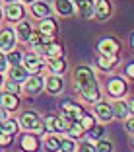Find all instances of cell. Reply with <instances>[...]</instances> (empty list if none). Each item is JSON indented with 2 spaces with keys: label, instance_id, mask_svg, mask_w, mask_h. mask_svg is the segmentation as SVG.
Listing matches in <instances>:
<instances>
[{
  "label": "cell",
  "instance_id": "6da1fadb",
  "mask_svg": "<svg viewBox=\"0 0 134 152\" xmlns=\"http://www.w3.org/2000/svg\"><path fill=\"white\" fill-rule=\"evenodd\" d=\"M74 80H76V86H78V90H80V94L84 96L85 102H91V103L99 102L101 94H99L97 82H95V74L89 66H85V64L76 66V70H74Z\"/></svg>",
  "mask_w": 134,
  "mask_h": 152
},
{
  "label": "cell",
  "instance_id": "7a4b0ae2",
  "mask_svg": "<svg viewBox=\"0 0 134 152\" xmlns=\"http://www.w3.org/2000/svg\"><path fill=\"white\" fill-rule=\"evenodd\" d=\"M45 127H47V131H53V133H68L72 127V121L66 119V117L49 115L45 119Z\"/></svg>",
  "mask_w": 134,
  "mask_h": 152
},
{
  "label": "cell",
  "instance_id": "3957f363",
  "mask_svg": "<svg viewBox=\"0 0 134 152\" xmlns=\"http://www.w3.org/2000/svg\"><path fill=\"white\" fill-rule=\"evenodd\" d=\"M20 125H22L25 131H31V133H41V131H43V123H41L39 115L33 113V111L22 113V117H20Z\"/></svg>",
  "mask_w": 134,
  "mask_h": 152
},
{
  "label": "cell",
  "instance_id": "277c9868",
  "mask_svg": "<svg viewBox=\"0 0 134 152\" xmlns=\"http://www.w3.org/2000/svg\"><path fill=\"white\" fill-rule=\"evenodd\" d=\"M82 115H84V109H82V105H78V103H74V102H64V103H62V117L70 119L72 123L80 121Z\"/></svg>",
  "mask_w": 134,
  "mask_h": 152
},
{
  "label": "cell",
  "instance_id": "5b68a950",
  "mask_svg": "<svg viewBox=\"0 0 134 152\" xmlns=\"http://www.w3.org/2000/svg\"><path fill=\"white\" fill-rule=\"evenodd\" d=\"M23 66L31 72V74H39L45 68V63H43V58L37 57L35 53H27V55H23Z\"/></svg>",
  "mask_w": 134,
  "mask_h": 152
},
{
  "label": "cell",
  "instance_id": "8992f818",
  "mask_svg": "<svg viewBox=\"0 0 134 152\" xmlns=\"http://www.w3.org/2000/svg\"><path fill=\"white\" fill-rule=\"evenodd\" d=\"M23 84H25V86H23L25 94H29V96H37L41 90L45 88V78H41V76H37V74H31L25 82H23Z\"/></svg>",
  "mask_w": 134,
  "mask_h": 152
},
{
  "label": "cell",
  "instance_id": "52a82bcc",
  "mask_svg": "<svg viewBox=\"0 0 134 152\" xmlns=\"http://www.w3.org/2000/svg\"><path fill=\"white\" fill-rule=\"evenodd\" d=\"M93 111H95V117H97L101 123H109V121L115 117L113 105H109V103H105V102H97L95 107H93Z\"/></svg>",
  "mask_w": 134,
  "mask_h": 152
},
{
  "label": "cell",
  "instance_id": "ba28073f",
  "mask_svg": "<svg viewBox=\"0 0 134 152\" xmlns=\"http://www.w3.org/2000/svg\"><path fill=\"white\" fill-rule=\"evenodd\" d=\"M97 49L101 55H119V51H121V43L115 39V37H105V39L99 41Z\"/></svg>",
  "mask_w": 134,
  "mask_h": 152
},
{
  "label": "cell",
  "instance_id": "9c48e42d",
  "mask_svg": "<svg viewBox=\"0 0 134 152\" xmlns=\"http://www.w3.org/2000/svg\"><path fill=\"white\" fill-rule=\"evenodd\" d=\"M16 31L14 29H10V27H6V29H0V51H12L14 45H16Z\"/></svg>",
  "mask_w": 134,
  "mask_h": 152
},
{
  "label": "cell",
  "instance_id": "30bf717a",
  "mask_svg": "<svg viewBox=\"0 0 134 152\" xmlns=\"http://www.w3.org/2000/svg\"><path fill=\"white\" fill-rule=\"evenodd\" d=\"M107 92L111 98H121L126 94V82L122 78H111L107 82Z\"/></svg>",
  "mask_w": 134,
  "mask_h": 152
},
{
  "label": "cell",
  "instance_id": "8fae6325",
  "mask_svg": "<svg viewBox=\"0 0 134 152\" xmlns=\"http://www.w3.org/2000/svg\"><path fill=\"white\" fill-rule=\"evenodd\" d=\"M95 6H97V0H76V8L80 18L89 20L95 14Z\"/></svg>",
  "mask_w": 134,
  "mask_h": 152
},
{
  "label": "cell",
  "instance_id": "7c38bea8",
  "mask_svg": "<svg viewBox=\"0 0 134 152\" xmlns=\"http://www.w3.org/2000/svg\"><path fill=\"white\" fill-rule=\"evenodd\" d=\"M23 6L18 4V2H12V4L6 6V18L10 20V22H22L23 18Z\"/></svg>",
  "mask_w": 134,
  "mask_h": 152
},
{
  "label": "cell",
  "instance_id": "4fadbf2b",
  "mask_svg": "<svg viewBox=\"0 0 134 152\" xmlns=\"http://www.w3.org/2000/svg\"><path fill=\"white\" fill-rule=\"evenodd\" d=\"M62 53H64V47L60 43H56V41H49V43L45 45V51H43V55L47 58H56V57H62Z\"/></svg>",
  "mask_w": 134,
  "mask_h": 152
},
{
  "label": "cell",
  "instance_id": "5bb4252c",
  "mask_svg": "<svg viewBox=\"0 0 134 152\" xmlns=\"http://www.w3.org/2000/svg\"><path fill=\"white\" fill-rule=\"evenodd\" d=\"M10 78L22 84V82H25L29 78V70L25 66H22V64H12L10 66Z\"/></svg>",
  "mask_w": 134,
  "mask_h": 152
},
{
  "label": "cell",
  "instance_id": "9a60e30c",
  "mask_svg": "<svg viewBox=\"0 0 134 152\" xmlns=\"http://www.w3.org/2000/svg\"><path fill=\"white\" fill-rule=\"evenodd\" d=\"M0 105L8 111H14V109L20 105V99H18V94H10V92H4L0 96Z\"/></svg>",
  "mask_w": 134,
  "mask_h": 152
},
{
  "label": "cell",
  "instance_id": "2e32d148",
  "mask_svg": "<svg viewBox=\"0 0 134 152\" xmlns=\"http://www.w3.org/2000/svg\"><path fill=\"white\" fill-rule=\"evenodd\" d=\"M113 12V6L109 0H97V6H95V18L97 20H107Z\"/></svg>",
  "mask_w": 134,
  "mask_h": 152
},
{
  "label": "cell",
  "instance_id": "e0dca14e",
  "mask_svg": "<svg viewBox=\"0 0 134 152\" xmlns=\"http://www.w3.org/2000/svg\"><path fill=\"white\" fill-rule=\"evenodd\" d=\"M45 86H47V90H49L51 94H60L62 92V78H60V74H53L47 78V82H45Z\"/></svg>",
  "mask_w": 134,
  "mask_h": 152
},
{
  "label": "cell",
  "instance_id": "ac0fdd59",
  "mask_svg": "<svg viewBox=\"0 0 134 152\" xmlns=\"http://www.w3.org/2000/svg\"><path fill=\"white\" fill-rule=\"evenodd\" d=\"M31 12H33L35 18H41V20L51 18V8H49L47 2H33L31 4Z\"/></svg>",
  "mask_w": 134,
  "mask_h": 152
},
{
  "label": "cell",
  "instance_id": "d6986e66",
  "mask_svg": "<svg viewBox=\"0 0 134 152\" xmlns=\"http://www.w3.org/2000/svg\"><path fill=\"white\" fill-rule=\"evenodd\" d=\"M117 63H119L117 55H101L99 57V68L101 70H113L117 66Z\"/></svg>",
  "mask_w": 134,
  "mask_h": 152
},
{
  "label": "cell",
  "instance_id": "ffe728a7",
  "mask_svg": "<svg viewBox=\"0 0 134 152\" xmlns=\"http://www.w3.org/2000/svg\"><path fill=\"white\" fill-rule=\"evenodd\" d=\"M54 10L60 16H70V14H74V4L70 0H54Z\"/></svg>",
  "mask_w": 134,
  "mask_h": 152
},
{
  "label": "cell",
  "instance_id": "44dd1931",
  "mask_svg": "<svg viewBox=\"0 0 134 152\" xmlns=\"http://www.w3.org/2000/svg\"><path fill=\"white\" fill-rule=\"evenodd\" d=\"M39 31L43 33V35H54V33H56V22H54L53 18H45V20H41V23H39Z\"/></svg>",
  "mask_w": 134,
  "mask_h": 152
},
{
  "label": "cell",
  "instance_id": "7402d4cb",
  "mask_svg": "<svg viewBox=\"0 0 134 152\" xmlns=\"http://www.w3.org/2000/svg\"><path fill=\"white\" fill-rule=\"evenodd\" d=\"M31 23L29 22H20L18 23V27H16V33H18V39L20 41H29V35H31Z\"/></svg>",
  "mask_w": 134,
  "mask_h": 152
},
{
  "label": "cell",
  "instance_id": "603a6c76",
  "mask_svg": "<svg viewBox=\"0 0 134 152\" xmlns=\"http://www.w3.org/2000/svg\"><path fill=\"white\" fill-rule=\"evenodd\" d=\"M103 133H105V127H101V125H93L89 129H85V137H88L89 142H97L103 137Z\"/></svg>",
  "mask_w": 134,
  "mask_h": 152
},
{
  "label": "cell",
  "instance_id": "cb8c5ba5",
  "mask_svg": "<svg viewBox=\"0 0 134 152\" xmlns=\"http://www.w3.org/2000/svg\"><path fill=\"white\" fill-rule=\"evenodd\" d=\"M22 148L23 150H37L39 148V140H37V137L31 134V131L22 137Z\"/></svg>",
  "mask_w": 134,
  "mask_h": 152
},
{
  "label": "cell",
  "instance_id": "d4e9b609",
  "mask_svg": "<svg viewBox=\"0 0 134 152\" xmlns=\"http://www.w3.org/2000/svg\"><path fill=\"white\" fill-rule=\"evenodd\" d=\"M49 61H51L49 68H51V72H53V74H62V72L66 70V61H64L62 57H56V58H49Z\"/></svg>",
  "mask_w": 134,
  "mask_h": 152
},
{
  "label": "cell",
  "instance_id": "484cf974",
  "mask_svg": "<svg viewBox=\"0 0 134 152\" xmlns=\"http://www.w3.org/2000/svg\"><path fill=\"white\" fill-rule=\"evenodd\" d=\"M113 109H115V117H121V119H126V117H128V113H130L128 103H126V102H122V99L115 102Z\"/></svg>",
  "mask_w": 134,
  "mask_h": 152
},
{
  "label": "cell",
  "instance_id": "4316f807",
  "mask_svg": "<svg viewBox=\"0 0 134 152\" xmlns=\"http://www.w3.org/2000/svg\"><path fill=\"white\" fill-rule=\"evenodd\" d=\"M20 127H22V125L16 123V121H12V119H6V121L0 123V131H2V133H10V134H16Z\"/></svg>",
  "mask_w": 134,
  "mask_h": 152
},
{
  "label": "cell",
  "instance_id": "83f0119b",
  "mask_svg": "<svg viewBox=\"0 0 134 152\" xmlns=\"http://www.w3.org/2000/svg\"><path fill=\"white\" fill-rule=\"evenodd\" d=\"M6 58H8V63H10V64H20V63L23 61V55L20 53V51L12 49V51H8V55H6Z\"/></svg>",
  "mask_w": 134,
  "mask_h": 152
},
{
  "label": "cell",
  "instance_id": "f1b7e54d",
  "mask_svg": "<svg viewBox=\"0 0 134 152\" xmlns=\"http://www.w3.org/2000/svg\"><path fill=\"white\" fill-rule=\"evenodd\" d=\"M84 127L80 125V121H76V123H72V127H70V131H68V134H70L72 139H80L82 134H84Z\"/></svg>",
  "mask_w": 134,
  "mask_h": 152
},
{
  "label": "cell",
  "instance_id": "f546056e",
  "mask_svg": "<svg viewBox=\"0 0 134 152\" xmlns=\"http://www.w3.org/2000/svg\"><path fill=\"white\" fill-rule=\"evenodd\" d=\"M95 150L97 152H111L113 150V142L111 140H105V139H99L97 144H95Z\"/></svg>",
  "mask_w": 134,
  "mask_h": 152
},
{
  "label": "cell",
  "instance_id": "4dcf8cb0",
  "mask_svg": "<svg viewBox=\"0 0 134 152\" xmlns=\"http://www.w3.org/2000/svg\"><path fill=\"white\" fill-rule=\"evenodd\" d=\"M4 92H10V94H20V82H16V80L10 78L8 82H4Z\"/></svg>",
  "mask_w": 134,
  "mask_h": 152
},
{
  "label": "cell",
  "instance_id": "1f68e13d",
  "mask_svg": "<svg viewBox=\"0 0 134 152\" xmlns=\"http://www.w3.org/2000/svg\"><path fill=\"white\" fill-rule=\"evenodd\" d=\"M60 150L74 152V150H76V142H74L72 139H60Z\"/></svg>",
  "mask_w": 134,
  "mask_h": 152
},
{
  "label": "cell",
  "instance_id": "d6a6232c",
  "mask_svg": "<svg viewBox=\"0 0 134 152\" xmlns=\"http://www.w3.org/2000/svg\"><path fill=\"white\" fill-rule=\"evenodd\" d=\"M47 148H51V150H60V139H56V137H47Z\"/></svg>",
  "mask_w": 134,
  "mask_h": 152
},
{
  "label": "cell",
  "instance_id": "836d02e7",
  "mask_svg": "<svg viewBox=\"0 0 134 152\" xmlns=\"http://www.w3.org/2000/svg\"><path fill=\"white\" fill-rule=\"evenodd\" d=\"M80 125L84 127V129H89V127L95 125V121H93V117H91V115L84 113V115H82V119H80Z\"/></svg>",
  "mask_w": 134,
  "mask_h": 152
},
{
  "label": "cell",
  "instance_id": "e575fe53",
  "mask_svg": "<svg viewBox=\"0 0 134 152\" xmlns=\"http://www.w3.org/2000/svg\"><path fill=\"white\" fill-rule=\"evenodd\" d=\"M10 142H12V134H10V133H2V131H0V146H8Z\"/></svg>",
  "mask_w": 134,
  "mask_h": 152
},
{
  "label": "cell",
  "instance_id": "d590c367",
  "mask_svg": "<svg viewBox=\"0 0 134 152\" xmlns=\"http://www.w3.org/2000/svg\"><path fill=\"white\" fill-rule=\"evenodd\" d=\"M8 58H6V55L2 53V51H0V72H4L6 68H8Z\"/></svg>",
  "mask_w": 134,
  "mask_h": 152
},
{
  "label": "cell",
  "instance_id": "8d00e7d4",
  "mask_svg": "<svg viewBox=\"0 0 134 152\" xmlns=\"http://www.w3.org/2000/svg\"><path fill=\"white\" fill-rule=\"evenodd\" d=\"M126 131L134 134V115L132 117H126Z\"/></svg>",
  "mask_w": 134,
  "mask_h": 152
},
{
  "label": "cell",
  "instance_id": "74e56055",
  "mask_svg": "<svg viewBox=\"0 0 134 152\" xmlns=\"http://www.w3.org/2000/svg\"><path fill=\"white\" fill-rule=\"evenodd\" d=\"M125 74L128 76L130 80H134V63H130L128 66H126V70H125Z\"/></svg>",
  "mask_w": 134,
  "mask_h": 152
},
{
  "label": "cell",
  "instance_id": "f35d334b",
  "mask_svg": "<svg viewBox=\"0 0 134 152\" xmlns=\"http://www.w3.org/2000/svg\"><path fill=\"white\" fill-rule=\"evenodd\" d=\"M6 113H8V109H4L2 105H0V123H2V121H6Z\"/></svg>",
  "mask_w": 134,
  "mask_h": 152
},
{
  "label": "cell",
  "instance_id": "ab89813d",
  "mask_svg": "<svg viewBox=\"0 0 134 152\" xmlns=\"http://www.w3.org/2000/svg\"><path fill=\"white\" fill-rule=\"evenodd\" d=\"M128 107H130V113L134 115V98H130V102H128Z\"/></svg>",
  "mask_w": 134,
  "mask_h": 152
},
{
  "label": "cell",
  "instance_id": "60d3db41",
  "mask_svg": "<svg viewBox=\"0 0 134 152\" xmlns=\"http://www.w3.org/2000/svg\"><path fill=\"white\" fill-rule=\"evenodd\" d=\"M82 150H95V146H93V144H84Z\"/></svg>",
  "mask_w": 134,
  "mask_h": 152
},
{
  "label": "cell",
  "instance_id": "b9f144b4",
  "mask_svg": "<svg viewBox=\"0 0 134 152\" xmlns=\"http://www.w3.org/2000/svg\"><path fill=\"white\" fill-rule=\"evenodd\" d=\"M22 2H27V4H31V2H37V0H22Z\"/></svg>",
  "mask_w": 134,
  "mask_h": 152
},
{
  "label": "cell",
  "instance_id": "7bdbcfd3",
  "mask_svg": "<svg viewBox=\"0 0 134 152\" xmlns=\"http://www.w3.org/2000/svg\"><path fill=\"white\" fill-rule=\"evenodd\" d=\"M6 2H8V4H12V2H18V0H6Z\"/></svg>",
  "mask_w": 134,
  "mask_h": 152
},
{
  "label": "cell",
  "instance_id": "ee69618b",
  "mask_svg": "<svg viewBox=\"0 0 134 152\" xmlns=\"http://www.w3.org/2000/svg\"><path fill=\"white\" fill-rule=\"evenodd\" d=\"M2 84H4V82H2V72H0V86H2Z\"/></svg>",
  "mask_w": 134,
  "mask_h": 152
},
{
  "label": "cell",
  "instance_id": "f6af8a7d",
  "mask_svg": "<svg viewBox=\"0 0 134 152\" xmlns=\"http://www.w3.org/2000/svg\"><path fill=\"white\" fill-rule=\"evenodd\" d=\"M130 43H132V47H134V33H132V39H130Z\"/></svg>",
  "mask_w": 134,
  "mask_h": 152
},
{
  "label": "cell",
  "instance_id": "bcb514c9",
  "mask_svg": "<svg viewBox=\"0 0 134 152\" xmlns=\"http://www.w3.org/2000/svg\"><path fill=\"white\" fill-rule=\"evenodd\" d=\"M0 20H2V10H0Z\"/></svg>",
  "mask_w": 134,
  "mask_h": 152
},
{
  "label": "cell",
  "instance_id": "7dc6e473",
  "mask_svg": "<svg viewBox=\"0 0 134 152\" xmlns=\"http://www.w3.org/2000/svg\"><path fill=\"white\" fill-rule=\"evenodd\" d=\"M132 146H134V137H132Z\"/></svg>",
  "mask_w": 134,
  "mask_h": 152
}]
</instances>
